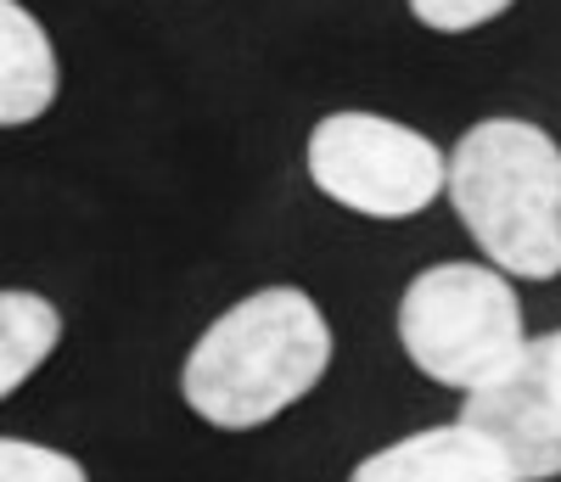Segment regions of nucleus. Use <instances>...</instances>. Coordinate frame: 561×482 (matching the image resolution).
<instances>
[{
    "instance_id": "nucleus-1",
    "label": "nucleus",
    "mask_w": 561,
    "mask_h": 482,
    "mask_svg": "<svg viewBox=\"0 0 561 482\" xmlns=\"http://www.w3.org/2000/svg\"><path fill=\"white\" fill-rule=\"evenodd\" d=\"M332 320L304 286H259L192 343L180 399L219 432H253L304 404L332 370Z\"/></svg>"
},
{
    "instance_id": "nucleus-2",
    "label": "nucleus",
    "mask_w": 561,
    "mask_h": 482,
    "mask_svg": "<svg viewBox=\"0 0 561 482\" xmlns=\"http://www.w3.org/2000/svg\"><path fill=\"white\" fill-rule=\"evenodd\" d=\"M455 219L511 280L561 275V147L528 118L472 124L444 174Z\"/></svg>"
},
{
    "instance_id": "nucleus-3",
    "label": "nucleus",
    "mask_w": 561,
    "mask_h": 482,
    "mask_svg": "<svg viewBox=\"0 0 561 482\" xmlns=\"http://www.w3.org/2000/svg\"><path fill=\"white\" fill-rule=\"evenodd\" d=\"M399 348L438 388L472 393L528 348V325L511 275L494 264H433L399 298Z\"/></svg>"
},
{
    "instance_id": "nucleus-4",
    "label": "nucleus",
    "mask_w": 561,
    "mask_h": 482,
    "mask_svg": "<svg viewBox=\"0 0 561 482\" xmlns=\"http://www.w3.org/2000/svg\"><path fill=\"white\" fill-rule=\"evenodd\" d=\"M320 197L359 219H415L444 197L449 158L421 129L382 113H325L304 147Z\"/></svg>"
},
{
    "instance_id": "nucleus-5",
    "label": "nucleus",
    "mask_w": 561,
    "mask_h": 482,
    "mask_svg": "<svg viewBox=\"0 0 561 482\" xmlns=\"http://www.w3.org/2000/svg\"><path fill=\"white\" fill-rule=\"evenodd\" d=\"M460 421L483 432L500 449L517 482H550L561 477V410L545 388V354L539 336H528V348L511 359L500 376H489L483 388L460 393Z\"/></svg>"
},
{
    "instance_id": "nucleus-6",
    "label": "nucleus",
    "mask_w": 561,
    "mask_h": 482,
    "mask_svg": "<svg viewBox=\"0 0 561 482\" xmlns=\"http://www.w3.org/2000/svg\"><path fill=\"white\" fill-rule=\"evenodd\" d=\"M348 482H517L500 449L472 432L460 415L449 426H421L410 438L365 455Z\"/></svg>"
},
{
    "instance_id": "nucleus-7",
    "label": "nucleus",
    "mask_w": 561,
    "mask_h": 482,
    "mask_svg": "<svg viewBox=\"0 0 561 482\" xmlns=\"http://www.w3.org/2000/svg\"><path fill=\"white\" fill-rule=\"evenodd\" d=\"M62 95V57L23 0H0V129L45 118Z\"/></svg>"
},
{
    "instance_id": "nucleus-8",
    "label": "nucleus",
    "mask_w": 561,
    "mask_h": 482,
    "mask_svg": "<svg viewBox=\"0 0 561 482\" xmlns=\"http://www.w3.org/2000/svg\"><path fill=\"white\" fill-rule=\"evenodd\" d=\"M62 343V309L45 292L0 286V404L57 354Z\"/></svg>"
},
{
    "instance_id": "nucleus-9",
    "label": "nucleus",
    "mask_w": 561,
    "mask_h": 482,
    "mask_svg": "<svg viewBox=\"0 0 561 482\" xmlns=\"http://www.w3.org/2000/svg\"><path fill=\"white\" fill-rule=\"evenodd\" d=\"M0 482H90V471L62 449H45L28 438H0Z\"/></svg>"
},
{
    "instance_id": "nucleus-10",
    "label": "nucleus",
    "mask_w": 561,
    "mask_h": 482,
    "mask_svg": "<svg viewBox=\"0 0 561 482\" xmlns=\"http://www.w3.org/2000/svg\"><path fill=\"white\" fill-rule=\"evenodd\" d=\"M517 0H410V18L433 34H472L489 28L494 18H505Z\"/></svg>"
},
{
    "instance_id": "nucleus-11",
    "label": "nucleus",
    "mask_w": 561,
    "mask_h": 482,
    "mask_svg": "<svg viewBox=\"0 0 561 482\" xmlns=\"http://www.w3.org/2000/svg\"><path fill=\"white\" fill-rule=\"evenodd\" d=\"M539 354H545V388H550V399L561 410V331L539 336Z\"/></svg>"
}]
</instances>
